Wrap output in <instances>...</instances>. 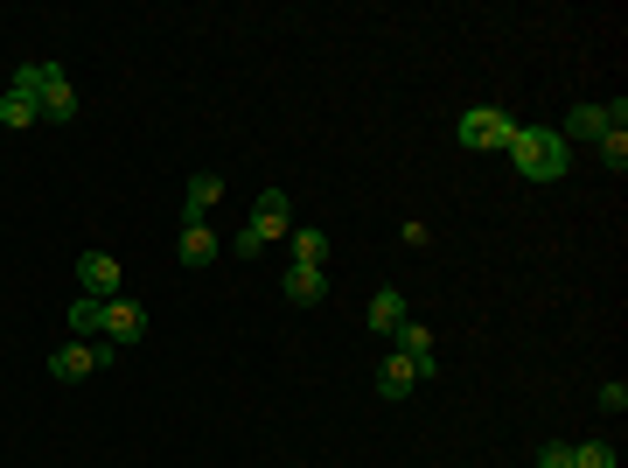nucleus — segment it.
I'll return each mask as SVG.
<instances>
[{"instance_id":"nucleus-1","label":"nucleus","mask_w":628,"mask_h":468,"mask_svg":"<svg viewBox=\"0 0 628 468\" xmlns=\"http://www.w3.org/2000/svg\"><path fill=\"white\" fill-rule=\"evenodd\" d=\"M503 155L524 182H566V168H573V147L559 140V126H517Z\"/></svg>"},{"instance_id":"nucleus-18","label":"nucleus","mask_w":628,"mask_h":468,"mask_svg":"<svg viewBox=\"0 0 628 468\" xmlns=\"http://www.w3.org/2000/svg\"><path fill=\"white\" fill-rule=\"evenodd\" d=\"M573 468H621L615 441H573Z\"/></svg>"},{"instance_id":"nucleus-14","label":"nucleus","mask_w":628,"mask_h":468,"mask_svg":"<svg viewBox=\"0 0 628 468\" xmlns=\"http://www.w3.org/2000/svg\"><path fill=\"white\" fill-rule=\"evenodd\" d=\"M412 385H419V370H412V357H398V350H391V357L377 364V399H406Z\"/></svg>"},{"instance_id":"nucleus-4","label":"nucleus","mask_w":628,"mask_h":468,"mask_svg":"<svg viewBox=\"0 0 628 468\" xmlns=\"http://www.w3.org/2000/svg\"><path fill=\"white\" fill-rule=\"evenodd\" d=\"M510 134H517V119H510L503 105H468L461 119H454V140H461L468 155H503Z\"/></svg>"},{"instance_id":"nucleus-17","label":"nucleus","mask_w":628,"mask_h":468,"mask_svg":"<svg viewBox=\"0 0 628 468\" xmlns=\"http://www.w3.org/2000/svg\"><path fill=\"white\" fill-rule=\"evenodd\" d=\"M99 322H105V301H70V335H78V343H99Z\"/></svg>"},{"instance_id":"nucleus-8","label":"nucleus","mask_w":628,"mask_h":468,"mask_svg":"<svg viewBox=\"0 0 628 468\" xmlns=\"http://www.w3.org/2000/svg\"><path fill=\"white\" fill-rule=\"evenodd\" d=\"M391 343H398V357H412L419 378H433V364H441V357H433V329L426 322H412V315H406V322L391 329Z\"/></svg>"},{"instance_id":"nucleus-2","label":"nucleus","mask_w":628,"mask_h":468,"mask_svg":"<svg viewBox=\"0 0 628 468\" xmlns=\"http://www.w3.org/2000/svg\"><path fill=\"white\" fill-rule=\"evenodd\" d=\"M294 231V203H287V190H259V203H252V224L231 238V252L238 259H259L265 246H279V238Z\"/></svg>"},{"instance_id":"nucleus-11","label":"nucleus","mask_w":628,"mask_h":468,"mask_svg":"<svg viewBox=\"0 0 628 468\" xmlns=\"http://www.w3.org/2000/svg\"><path fill=\"white\" fill-rule=\"evenodd\" d=\"M287 252H294V266H329V231H321V224H294Z\"/></svg>"},{"instance_id":"nucleus-5","label":"nucleus","mask_w":628,"mask_h":468,"mask_svg":"<svg viewBox=\"0 0 628 468\" xmlns=\"http://www.w3.org/2000/svg\"><path fill=\"white\" fill-rule=\"evenodd\" d=\"M99 364H112V343H78V335H70V343L49 357V378L56 385H84Z\"/></svg>"},{"instance_id":"nucleus-12","label":"nucleus","mask_w":628,"mask_h":468,"mask_svg":"<svg viewBox=\"0 0 628 468\" xmlns=\"http://www.w3.org/2000/svg\"><path fill=\"white\" fill-rule=\"evenodd\" d=\"M287 301H300V308L329 301V266H287Z\"/></svg>"},{"instance_id":"nucleus-16","label":"nucleus","mask_w":628,"mask_h":468,"mask_svg":"<svg viewBox=\"0 0 628 468\" xmlns=\"http://www.w3.org/2000/svg\"><path fill=\"white\" fill-rule=\"evenodd\" d=\"M406 315H412V308H406V294H398V287H377V294H370V329H377V335H391Z\"/></svg>"},{"instance_id":"nucleus-19","label":"nucleus","mask_w":628,"mask_h":468,"mask_svg":"<svg viewBox=\"0 0 628 468\" xmlns=\"http://www.w3.org/2000/svg\"><path fill=\"white\" fill-rule=\"evenodd\" d=\"M538 468H573V441H545L538 447Z\"/></svg>"},{"instance_id":"nucleus-9","label":"nucleus","mask_w":628,"mask_h":468,"mask_svg":"<svg viewBox=\"0 0 628 468\" xmlns=\"http://www.w3.org/2000/svg\"><path fill=\"white\" fill-rule=\"evenodd\" d=\"M224 203V175H189V196H182V224H209V210Z\"/></svg>"},{"instance_id":"nucleus-3","label":"nucleus","mask_w":628,"mask_h":468,"mask_svg":"<svg viewBox=\"0 0 628 468\" xmlns=\"http://www.w3.org/2000/svg\"><path fill=\"white\" fill-rule=\"evenodd\" d=\"M8 84L35 91V105H43V119H49V126H70V119H78V91H70L64 64H22Z\"/></svg>"},{"instance_id":"nucleus-15","label":"nucleus","mask_w":628,"mask_h":468,"mask_svg":"<svg viewBox=\"0 0 628 468\" xmlns=\"http://www.w3.org/2000/svg\"><path fill=\"white\" fill-rule=\"evenodd\" d=\"M217 252H224V238L209 224H182V266H209Z\"/></svg>"},{"instance_id":"nucleus-6","label":"nucleus","mask_w":628,"mask_h":468,"mask_svg":"<svg viewBox=\"0 0 628 468\" xmlns=\"http://www.w3.org/2000/svg\"><path fill=\"white\" fill-rule=\"evenodd\" d=\"M140 335H147V308H140V301H105L99 343H112V350H133Z\"/></svg>"},{"instance_id":"nucleus-7","label":"nucleus","mask_w":628,"mask_h":468,"mask_svg":"<svg viewBox=\"0 0 628 468\" xmlns=\"http://www.w3.org/2000/svg\"><path fill=\"white\" fill-rule=\"evenodd\" d=\"M119 259L112 252H78V287L91 294V301H119Z\"/></svg>"},{"instance_id":"nucleus-20","label":"nucleus","mask_w":628,"mask_h":468,"mask_svg":"<svg viewBox=\"0 0 628 468\" xmlns=\"http://www.w3.org/2000/svg\"><path fill=\"white\" fill-rule=\"evenodd\" d=\"M601 413H628V385H615V378L601 385Z\"/></svg>"},{"instance_id":"nucleus-13","label":"nucleus","mask_w":628,"mask_h":468,"mask_svg":"<svg viewBox=\"0 0 628 468\" xmlns=\"http://www.w3.org/2000/svg\"><path fill=\"white\" fill-rule=\"evenodd\" d=\"M607 134V105H573L566 112V126H559V140L573 147V140H601Z\"/></svg>"},{"instance_id":"nucleus-10","label":"nucleus","mask_w":628,"mask_h":468,"mask_svg":"<svg viewBox=\"0 0 628 468\" xmlns=\"http://www.w3.org/2000/svg\"><path fill=\"white\" fill-rule=\"evenodd\" d=\"M0 126H14V134L43 126V105H35V91H22V84H8V91H0Z\"/></svg>"}]
</instances>
